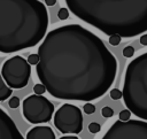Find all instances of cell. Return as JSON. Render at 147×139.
<instances>
[{
  "label": "cell",
  "mask_w": 147,
  "mask_h": 139,
  "mask_svg": "<svg viewBox=\"0 0 147 139\" xmlns=\"http://www.w3.org/2000/svg\"><path fill=\"white\" fill-rule=\"evenodd\" d=\"M22 114L31 124L47 123L53 117L54 105L42 95L32 94L23 100Z\"/></svg>",
  "instance_id": "6"
},
{
  "label": "cell",
  "mask_w": 147,
  "mask_h": 139,
  "mask_svg": "<svg viewBox=\"0 0 147 139\" xmlns=\"http://www.w3.org/2000/svg\"><path fill=\"white\" fill-rule=\"evenodd\" d=\"M33 92H34V94H37V95H42V94L46 92V88H45V86H44L41 83H39V84H36V85L33 86Z\"/></svg>",
  "instance_id": "14"
},
{
  "label": "cell",
  "mask_w": 147,
  "mask_h": 139,
  "mask_svg": "<svg viewBox=\"0 0 147 139\" xmlns=\"http://www.w3.org/2000/svg\"><path fill=\"white\" fill-rule=\"evenodd\" d=\"M57 17L60 18V20H67L68 17H69V10H68V8H65V7H62V8H60V10L57 11Z\"/></svg>",
  "instance_id": "13"
},
{
  "label": "cell",
  "mask_w": 147,
  "mask_h": 139,
  "mask_svg": "<svg viewBox=\"0 0 147 139\" xmlns=\"http://www.w3.org/2000/svg\"><path fill=\"white\" fill-rule=\"evenodd\" d=\"M36 71L46 91L60 100L90 102L113 85L117 60L103 41L79 24L46 33L38 48Z\"/></svg>",
  "instance_id": "1"
},
{
  "label": "cell",
  "mask_w": 147,
  "mask_h": 139,
  "mask_svg": "<svg viewBox=\"0 0 147 139\" xmlns=\"http://www.w3.org/2000/svg\"><path fill=\"white\" fill-rule=\"evenodd\" d=\"M8 105H9L10 108L15 109V108H17V107L20 106V99H18L17 96H11V98L9 99V101H8Z\"/></svg>",
  "instance_id": "22"
},
{
  "label": "cell",
  "mask_w": 147,
  "mask_h": 139,
  "mask_svg": "<svg viewBox=\"0 0 147 139\" xmlns=\"http://www.w3.org/2000/svg\"><path fill=\"white\" fill-rule=\"evenodd\" d=\"M13 93V90L5 83L1 72H0V101H5L6 99H8Z\"/></svg>",
  "instance_id": "11"
},
{
  "label": "cell",
  "mask_w": 147,
  "mask_h": 139,
  "mask_svg": "<svg viewBox=\"0 0 147 139\" xmlns=\"http://www.w3.org/2000/svg\"><path fill=\"white\" fill-rule=\"evenodd\" d=\"M122 96L131 114L147 121V52L127 64Z\"/></svg>",
  "instance_id": "4"
},
{
  "label": "cell",
  "mask_w": 147,
  "mask_h": 139,
  "mask_svg": "<svg viewBox=\"0 0 147 139\" xmlns=\"http://www.w3.org/2000/svg\"><path fill=\"white\" fill-rule=\"evenodd\" d=\"M122 52H123V53H122L123 56H125V57H132L133 54H134V48H133L132 46H126V47L123 48Z\"/></svg>",
  "instance_id": "19"
},
{
  "label": "cell",
  "mask_w": 147,
  "mask_h": 139,
  "mask_svg": "<svg viewBox=\"0 0 147 139\" xmlns=\"http://www.w3.org/2000/svg\"><path fill=\"white\" fill-rule=\"evenodd\" d=\"M38 62H39V55H38V53H32V54L29 55V57H28V63L29 64L37 65Z\"/></svg>",
  "instance_id": "16"
},
{
  "label": "cell",
  "mask_w": 147,
  "mask_h": 139,
  "mask_svg": "<svg viewBox=\"0 0 147 139\" xmlns=\"http://www.w3.org/2000/svg\"><path fill=\"white\" fill-rule=\"evenodd\" d=\"M122 41V37H119L118 34H114V36H109V44L113 46H118Z\"/></svg>",
  "instance_id": "15"
},
{
  "label": "cell",
  "mask_w": 147,
  "mask_h": 139,
  "mask_svg": "<svg viewBox=\"0 0 147 139\" xmlns=\"http://www.w3.org/2000/svg\"><path fill=\"white\" fill-rule=\"evenodd\" d=\"M101 139H147V122L142 119L116 121Z\"/></svg>",
  "instance_id": "8"
},
{
  "label": "cell",
  "mask_w": 147,
  "mask_h": 139,
  "mask_svg": "<svg viewBox=\"0 0 147 139\" xmlns=\"http://www.w3.org/2000/svg\"><path fill=\"white\" fill-rule=\"evenodd\" d=\"M139 41H140V44H141V45L147 46V33L141 34V37H140V39H139Z\"/></svg>",
  "instance_id": "23"
},
{
  "label": "cell",
  "mask_w": 147,
  "mask_h": 139,
  "mask_svg": "<svg viewBox=\"0 0 147 139\" xmlns=\"http://www.w3.org/2000/svg\"><path fill=\"white\" fill-rule=\"evenodd\" d=\"M0 139H24L11 117L0 108Z\"/></svg>",
  "instance_id": "9"
},
{
  "label": "cell",
  "mask_w": 147,
  "mask_h": 139,
  "mask_svg": "<svg viewBox=\"0 0 147 139\" xmlns=\"http://www.w3.org/2000/svg\"><path fill=\"white\" fill-rule=\"evenodd\" d=\"M100 130H101V126H100L99 123H96V122H92V123L88 124V131H90L91 133L95 134V133L100 132Z\"/></svg>",
  "instance_id": "12"
},
{
  "label": "cell",
  "mask_w": 147,
  "mask_h": 139,
  "mask_svg": "<svg viewBox=\"0 0 147 139\" xmlns=\"http://www.w3.org/2000/svg\"><path fill=\"white\" fill-rule=\"evenodd\" d=\"M45 3L51 7V6H54L56 3V0H45Z\"/></svg>",
  "instance_id": "24"
},
{
  "label": "cell",
  "mask_w": 147,
  "mask_h": 139,
  "mask_svg": "<svg viewBox=\"0 0 147 139\" xmlns=\"http://www.w3.org/2000/svg\"><path fill=\"white\" fill-rule=\"evenodd\" d=\"M69 10L108 36L132 38L147 31V0H64Z\"/></svg>",
  "instance_id": "2"
},
{
  "label": "cell",
  "mask_w": 147,
  "mask_h": 139,
  "mask_svg": "<svg viewBox=\"0 0 147 139\" xmlns=\"http://www.w3.org/2000/svg\"><path fill=\"white\" fill-rule=\"evenodd\" d=\"M48 13L39 0H0V53L36 46L46 36Z\"/></svg>",
  "instance_id": "3"
},
{
  "label": "cell",
  "mask_w": 147,
  "mask_h": 139,
  "mask_svg": "<svg viewBox=\"0 0 147 139\" xmlns=\"http://www.w3.org/2000/svg\"><path fill=\"white\" fill-rule=\"evenodd\" d=\"M54 125L63 134H77L83 130L82 110L71 103H63L54 114Z\"/></svg>",
  "instance_id": "7"
},
{
  "label": "cell",
  "mask_w": 147,
  "mask_h": 139,
  "mask_svg": "<svg viewBox=\"0 0 147 139\" xmlns=\"http://www.w3.org/2000/svg\"><path fill=\"white\" fill-rule=\"evenodd\" d=\"M26 139H55V133L49 126L38 125L28 131Z\"/></svg>",
  "instance_id": "10"
},
{
  "label": "cell",
  "mask_w": 147,
  "mask_h": 139,
  "mask_svg": "<svg viewBox=\"0 0 147 139\" xmlns=\"http://www.w3.org/2000/svg\"><path fill=\"white\" fill-rule=\"evenodd\" d=\"M118 117H119V121H123V122L129 121L130 117H131V111H130L129 109H124V110H122V111L119 113Z\"/></svg>",
  "instance_id": "18"
},
{
  "label": "cell",
  "mask_w": 147,
  "mask_h": 139,
  "mask_svg": "<svg viewBox=\"0 0 147 139\" xmlns=\"http://www.w3.org/2000/svg\"><path fill=\"white\" fill-rule=\"evenodd\" d=\"M59 139H79V138L76 137V136H63V137H61Z\"/></svg>",
  "instance_id": "25"
},
{
  "label": "cell",
  "mask_w": 147,
  "mask_h": 139,
  "mask_svg": "<svg viewBox=\"0 0 147 139\" xmlns=\"http://www.w3.org/2000/svg\"><path fill=\"white\" fill-rule=\"evenodd\" d=\"M110 98L113 100H118L122 98V91L118 90V88H114L110 91Z\"/></svg>",
  "instance_id": "21"
},
{
  "label": "cell",
  "mask_w": 147,
  "mask_h": 139,
  "mask_svg": "<svg viewBox=\"0 0 147 139\" xmlns=\"http://www.w3.org/2000/svg\"><path fill=\"white\" fill-rule=\"evenodd\" d=\"M83 110H84V113H86L87 115H91V114H93V113L95 111V106H94L93 103L86 102V103L84 105V107H83Z\"/></svg>",
  "instance_id": "17"
},
{
  "label": "cell",
  "mask_w": 147,
  "mask_h": 139,
  "mask_svg": "<svg viewBox=\"0 0 147 139\" xmlns=\"http://www.w3.org/2000/svg\"><path fill=\"white\" fill-rule=\"evenodd\" d=\"M1 76L5 83L10 88L14 90L23 88L29 83L31 76V68L24 57L20 55H15L8 59L2 64Z\"/></svg>",
  "instance_id": "5"
},
{
  "label": "cell",
  "mask_w": 147,
  "mask_h": 139,
  "mask_svg": "<svg viewBox=\"0 0 147 139\" xmlns=\"http://www.w3.org/2000/svg\"><path fill=\"white\" fill-rule=\"evenodd\" d=\"M101 114H102L103 117L109 118V117H111V116L114 115V110H113L110 107H103V108L101 109Z\"/></svg>",
  "instance_id": "20"
}]
</instances>
